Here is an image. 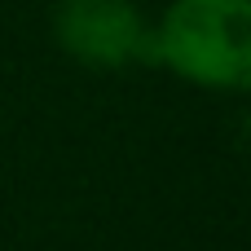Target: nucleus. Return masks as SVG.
Masks as SVG:
<instances>
[{"label": "nucleus", "instance_id": "f03ea898", "mask_svg": "<svg viewBox=\"0 0 251 251\" xmlns=\"http://www.w3.org/2000/svg\"><path fill=\"white\" fill-rule=\"evenodd\" d=\"M57 44L93 71H128L154 62V26L132 0H57Z\"/></svg>", "mask_w": 251, "mask_h": 251}, {"label": "nucleus", "instance_id": "f257e3e1", "mask_svg": "<svg viewBox=\"0 0 251 251\" xmlns=\"http://www.w3.org/2000/svg\"><path fill=\"white\" fill-rule=\"evenodd\" d=\"M154 62L194 88L251 93V0H172L154 22Z\"/></svg>", "mask_w": 251, "mask_h": 251}]
</instances>
